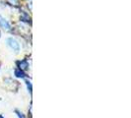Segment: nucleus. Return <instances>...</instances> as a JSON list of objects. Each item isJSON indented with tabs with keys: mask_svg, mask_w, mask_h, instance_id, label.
<instances>
[{
	"mask_svg": "<svg viewBox=\"0 0 131 118\" xmlns=\"http://www.w3.org/2000/svg\"><path fill=\"white\" fill-rule=\"evenodd\" d=\"M0 118H4V117H3V116H2V115H0Z\"/></svg>",
	"mask_w": 131,
	"mask_h": 118,
	"instance_id": "obj_7",
	"label": "nucleus"
},
{
	"mask_svg": "<svg viewBox=\"0 0 131 118\" xmlns=\"http://www.w3.org/2000/svg\"><path fill=\"white\" fill-rule=\"evenodd\" d=\"M0 26L2 27L3 29H5V30H10V24L8 23V21H7L5 18H3L2 16H0Z\"/></svg>",
	"mask_w": 131,
	"mask_h": 118,
	"instance_id": "obj_2",
	"label": "nucleus"
},
{
	"mask_svg": "<svg viewBox=\"0 0 131 118\" xmlns=\"http://www.w3.org/2000/svg\"><path fill=\"white\" fill-rule=\"evenodd\" d=\"M15 76H16V77H18V78H25V77H26V75H25V73L23 72V71H22V70H20V69H16V70H15Z\"/></svg>",
	"mask_w": 131,
	"mask_h": 118,
	"instance_id": "obj_4",
	"label": "nucleus"
},
{
	"mask_svg": "<svg viewBox=\"0 0 131 118\" xmlns=\"http://www.w3.org/2000/svg\"><path fill=\"white\" fill-rule=\"evenodd\" d=\"M27 87H28V89H29V91L30 92H32V84H31V82H29V81H27Z\"/></svg>",
	"mask_w": 131,
	"mask_h": 118,
	"instance_id": "obj_6",
	"label": "nucleus"
},
{
	"mask_svg": "<svg viewBox=\"0 0 131 118\" xmlns=\"http://www.w3.org/2000/svg\"><path fill=\"white\" fill-rule=\"evenodd\" d=\"M6 42L9 47H11L15 52H18L20 50V45L18 43V41L16 39H14L13 38H9V39H6Z\"/></svg>",
	"mask_w": 131,
	"mask_h": 118,
	"instance_id": "obj_1",
	"label": "nucleus"
},
{
	"mask_svg": "<svg viewBox=\"0 0 131 118\" xmlns=\"http://www.w3.org/2000/svg\"><path fill=\"white\" fill-rule=\"evenodd\" d=\"M15 112L17 113V115H18V117H19V118H26V116H25V115H24L22 112H20L19 110H16Z\"/></svg>",
	"mask_w": 131,
	"mask_h": 118,
	"instance_id": "obj_5",
	"label": "nucleus"
},
{
	"mask_svg": "<svg viewBox=\"0 0 131 118\" xmlns=\"http://www.w3.org/2000/svg\"><path fill=\"white\" fill-rule=\"evenodd\" d=\"M18 64H19V69L20 70H26V69H28V62H27L26 60H22V61H19L18 62Z\"/></svg>",
	"mask_w": 131,
	"mask_h": 118,
	"instance_id": "obj_3",
	"label": "nucleus"
}]
</instances>
